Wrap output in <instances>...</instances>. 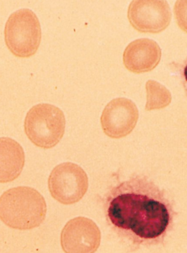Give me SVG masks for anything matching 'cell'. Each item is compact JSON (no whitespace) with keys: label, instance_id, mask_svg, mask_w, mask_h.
Listing matches in <instances>:
<instances>
[{"label":"cell","instance_id":"obj_11","mask_svg":"<svg viewBox=\"0 0 187 253\" xmlns=\"http://www.w3.org/2000/svg\"><path fill=\"white\" fill-rule=\"evenodd\" d=\"M147 92V102L146 110L161 109L170 103L171 93L164 86L158 82L149 81L146 84Z\"/></svg>","mask_w":187,"mask_h":253},{"label":"cell","instance_id":"obj_7","mask_svg":"<svg viewBox=\"0 0 187 253\" xmlns=\"http://www.w3.org/2000/svg\"><path fill=\"white\" fill-rule=\"evenodd\" d=\"M138 117V109L133 101L117 98L106 106L101 117V125L107 136L120 139L133 131Z\"/></svg>","mask_w":187,"mask_h":253},{"label":"cell","instance_id":"obj_2","mask_svg":"<svg viewBox=\"0 0 187 253\" xmlns=\"http://www.w3.org/2000/svg\"><path fill=\"white\" fill-rule=\"evenodd\" d=\"M46 213L44 198L30 187L13 188L1 196V220L13 229L24 230L39 226Z\"/></svg>","mask_w":187,"mask_h":253},{"label":"cell","instance_id":"obj_8","mask_svg":"<svg viewBox=\"0 0 187 253\" xmlns=\"http://www.w3.org/2000/svg\"><path fill=\"white\" fill-rule=\"evenodd\" d=\"M99 229L93 220L76 217L65 225L61 244L65 253H94L99 247Z\"/></svg>","mask_w":187,"mask_h":253},{"label":"cell","instance_id":"obj_1","mask_svg":"<svg viewBox=\"0 0 187 253\" xmlns=\"http://www.w3.org/2000/svg\"><path fill=\"white\" fill-rule=\"evenodd\" d=\"M106 219L118 238L136 249L164 245L176 212L168 193L149 177L133 174L104 198Z\"/></svg>","mask_w":187,"mask_h":253},{"label":"cell","instance_id":"obj_6","mask_svg":"<svg viewBox=\"0 0 187 253\" xmlns=\"http://www.w3.org/2000/svg\"><path fill=\"white\" fill-rule=\"evenodd\" d=\"M128 21L142 33H160L172 20L170 6L164 0H135L129 4Z\"/></svg>","mask_w":187,"mask_h":253},{"label":"cell","instance_id":"obj_9","mask_svg":"<svg viewBox=\"0 0 187 253\" xmlns=\"http://www.w3.org/2000/svg\"><path fill=\"white\" fill-rule=\"evenodd\" d=\"M159 44L150 39H138L131 42L123 52V64L130 72L141 74L150 72L161 60Z\"/></svg>","mask_w":187,"mask_h":253},{"label":"cell","instance_id":"obj_4","mask_svg":"<svg viewBox=\"0 0 187 253\" xmlns=\"http://www.w3.org/2000/svg\"><path fill=\"white\" fill-rule=\"evenodd\" d=\"M41 27L36 13L28 8L10 15L4 29L5 43L10 52L18 57L35 55L41 42Z\"/></svg>","mask_w":187,"mask_h":253},{"label":"cell","instance_id":"obj_13","mask_svg":"<svg viewBox=\"0 0 187 253\" xmlns=\"http://www.w3.org/2000/svg\"><path fill=\"white\" fill-rule=\"evenodd\" d=\"M180 76L183 88H184L187 96V57H186V59L183 61V64L181 66Z\"/></svg>","mask_w":187,"mask_h":253},{"label":"cell","instance_id":"obj_10","mask_svg":"<svg viewBox=\"0 0 187 253\" xmlns=\"http://www.w3.org/2000/svg\"><path fill=\"white\" fill-rule=\"evenodd\" d=\"M25 155L19 143L13 139H1V182L17 178L23 168Z\"/></svg>","mask_w":187,"mask_h":253},{"label":"cell","instance_id":"obj_12","mask_svg":"<svg viewBox=\"0 0 187 253\" xmlns=\"http://www.w3.org/2000/svg\"><path fill=\"white\" fill-rule=\"evenodd\" d=\"M174 15L179 28L187 33V0H178L176 2Z\"/></svg>","mask_w":187,"mask_h":253},{"label":"cell","instance_id":"obj_3","mask_svg":"<svg viewBox=\"0 0 187 253\" xmlns=\"http://www.w3.org/2000/svg\"><path fill=\"white\" fill-rule=\"evenodd\" d=\"M66 128L65 115L48 103L34 106L26 114L24 129L28 139L38 148H52L59 143Z\"/></svg>","mask_w":187,"mask_h":253},{"label":"cell","instance_id":"obj_5","mask_svg":"<svg viewBox=\"0 0 187 253\" xmlns=\"http://www.w3.org/2000/svg\"><path fill=\"white\" fill-rule=\"evenodd\" d=\"M88 189V175L75 163H61L52 169L48 178L50 194L55 200L64 205L78 203Z\"/></svg>","mask_w":187,"mask_h":253}]
</instances>
